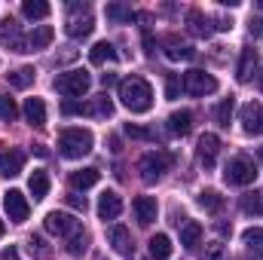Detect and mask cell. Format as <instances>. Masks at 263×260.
I'll list each match as a JSON object with an SVG mask.
<instances>
[{
  "mask_svg": "<svg viewBox=\"0 0 263 260\" xmlns=\"http://www.w3.org/2000/svg\"><path fill=\"white\" fill-rule=\"evenodd\" d=\"M254 178H257V165L251 156H233L223 165V181L230 187H248V184H254Z\"/></svg>",
  "mask_w": 263,
  "mask_h": 260,
  "instance_id": "3",
  "label": "cell"
},
{
  "mask_svg": "<svg viewBox=\"0 0 263 260\" xmlns=\"http://www.w3.org/2000/svg\"><path fill=\"white\" fill-rule=\"evenodd\" d=\"M62 114H65V117H80V114H89V107H86L83 101L67 98V101H62Z\"/></svg>",
  "mask_w": 263,
  "mask_h": 260,
  "instance_id": "39",
  "label": "cell"
},
{
  "mask_svg": "<svg viewBox=\"0 0 263 260\" xmlns=\"http://www.w3.org/2000/svg\"><path fill=\"white\" fill-rule=\"evenodd\" d=\"M260 159H263V150H260Z\"/></svg>",
  "mask_w": 263,
  "mask_h": 260,
  "instance_id": "49",
  "label": "cell"
},
{
  "mask_svg": "<svg viewBox=\"0 0 263 260\" xmlns=\"http://www.w3.org/2000/svg\"><path fill=\"white\" fill-rule=\"evenodd\" d=\"M67 202H70V205H73V208H80V211H86V199H83V196H67Z\"/></svg>",
  "mask_w": 263,
  "mask_h": 260,
  "instance_id": "43",
  "label": "cell"
},
{
  "mask_svg": "<svg viewBox=\"0 0 263 260\" xmlns=\"http://www.w3.org/2000/svg\"><path fill=\"white\" fill-rule=\"evenodd\" d=\"M86 107H89V114H92V117H110V114H114V101H110L107 95L92 98V104H86Z\"/></svg>",
  "mask_w": 263,
  "mask_h": 260,
  "instance_id": "32",
  "label": "cell"
},
{
  "mask_svg": "<svg viewBox=\"0 0 263 260\" xmlns=\"http://www.w3.org/2000/svg\"><path fill=\"white\" fill-rule=\"evenodd\" d=\"M257 83H260V89H263V70H260V73H257Z\"/></svg>",
  "mask_w": 263,
  "mask_h": 260,
  "instance_id": "47",
  "label": "cell"
},
{
  "mask_svg": "<svg viewBox=\"0 0 263 260\" xmlns=\"http://www.w3.org/2000/svg\"><path fill=\"white\" fill-rule=\"evenodd\" d=\"M165 98H178V80L168 77V86H165Z\"/></svg>",
  "mask_w": 263,
  "mask_h": 260,
  "instance_id": "42",
  "label": "cell"
},
{
  "mask_svg": "<svg viewBox=\"0 0 263 260\" xmlns=\"http://www.w3.org/2000/svg\"><path fill=\"white\" fill-rule=\"evenodd\" d=\"M86 248H89V236H86V230L80 227L73 236H67V251H70V254H86Z\"/></svg>",
  "mask_w": 263,
  "mask_h": 260,
  "instance_id": "33",
  "label": "cell"
},
{
  "mask_svg": "<svg viewBox=\"0 0 263 260\" xmlns=\"http://www.w3.org/2000/svg\"><path fill=\"white\" fill-rule=\"evenodd\" d=\"M132 211H135V217H138L141 227H150V224L156 220V214H159V205H156L153 196H138V199L132 202Z\"/></svg>",
  "mask_w": 263,
  "mask_h": 260,
  "instance_id": "12",
  "label": "cell"
},
{
  "mask_svg": "<svg viewBox=\"0 0 263 260\" xmlns=\"http://www.w3.org/2000/svg\"><path fill=\"white\" fill-rule=\"evenodd\" d=\"M165 46H168V49H165V55H168L172 62H193V59H196V49L181 46L175 37H168V40H165Z\"/></svg>",
  "mask_w": 263,
  "mask_h": 260,
  "instance_id": "25",
  "label": "cell"
},
{
  "mask_svg": "<svg viewBox=\"0 0 263 260\" xmlns=\"http://www.w3.org/2000/svg\"><path fill=\"white\" fill-rule=\"evenodd\" d=\"M107 242L114 245L117 254H132V233L126 227H120V224L110 227V230H107Z\"/></svg>",
  "mask_w": 263,
  "mask_h": 260,
  "instance_id": "18",
  "label": "cell"
},
{
  "mask_svg": "<svg viewBox=\"0 0 263 260\" xmlns=\"http://www.w3.org/2000/svg\"><path fill=\"white\" fill-rule=\"evenodd\" d=\"M223 257H227V248H223L220 242H208L199 260H223Z\"/></svg>",
  "mask_w": 263,
  "mask_h": 260,
  "instance_id": "38",
  "label": "cell"
},
{
  "mask_svg": "<svg viewBox=\"0 0 263 260\" xmlns=\"http://www.w3.org/2000/svg\"><path fill=\"white\" fill-rule=\"evenodd\" d=\"M107 18H114V22H132L135 12H132L129 6H123V3H110L107 6Z\"/></svg>",
  "mask_w": 263,
  "mask_h": 260,
  "instance_id": "36",
  "label": "cell"
},
{
  "mask_svg": "<svg viewBox=\"0 0 263 260\" xmlns=\"http://www.w3.org/2000/svg\"><path fill=\"white\" fill-rule=\"evenodd\" d=\"M190 129H193V114L190 110H175L172 117H168V132L172 135H190Z\"/></svg>",
  "mask_w": 263,
  "mask_h": 260,
  "instance_id": "20",
  "label": "cell"
},
{
  "mask_svg": "<svg viewBox=\"0 0 263 260\" xmlns=\"http://www.w3.org/2000/svg\"><path fill=\"white\" fill-rule=\"evenodd\" d=\"M248 31H251V37H263V18H251Z\"/></svg>",
  "mask_w": 263,
  "mask_h": 260,
  "instance_id": "41",
  "label": "cell"
},
{
  "mask_svg": "<svg viewBox=\"0 0 263 260\" xmlns=\"http://www.w3.org/2000/svg\"><path fill=\"white\" fill-rule=\"evenodd\" d=\"M92 132L89 129H62L59 132V153L67 159H83L86 153H92Z\"/></svg>",
  "mask_w": 263,
  "mask_h": 260,
  "instance_id": "2",
  "label": "cell"
},
{
  "mask_svg": "<svg viewBox=\"0 0 263 260\" xmlns=\"http://www.w3.org/2000/svg\"><path fill=\"white\" fill-rule=\"evenodd\" d=\"M89 86H92V77L86 73V70H65V73H59L55 77V89L67 95V98H80V95H86L89 92Z\"/></svg>",
  "mask_w": 263,
  "mask_h": 260,
  "instance_id": "5",
  "label": "cell"
},
{
  "mask_svg": "<svg viewBox=\"0 0 263 260\" xmlns=\"http://www.w3.org/2000/svg\"><path fill=\"white\" fill-rule=\"evenodd\" d=\"M6 80H9L12 89H28V86L34 83V67H18V70L6 73Z\"/></svg>",
  "mask_w": 263,
  "mask_h": 260,
  "instance_id": "30",
  "label": "cell"
},
{
  "mask_svg": "<svg viewBox=\"0 0 263 260\" xmlns=\"http://www.w3.org/2000/svg\"><path fill=\"white\" fill-rule=\"evenodd\" d=\"M0 260H22V257H18V251L9 245V248H3V251H0Z\"/></svg>",
  "mask_w": 263,
  "mask_h": 260,
  "instance_id": "44",
  "label": "cell"
},
{
  "mask_svg": "<svg viewBox=\"0 0 263 260\" xmlns=\"http://www.w3.org/2000/svg\"><path fill=\"white\" fill-rule=\"evenodd\" d=\"M22 12H25V18L40 22V18L49 15V3H43V0H25V3H22Z\"/></svg>",
  "mask_w": 263,
  "mask_h": 260,
  "instance_id": "29",
  "label": "cell"
},
{
  "mask_svg": "<svg viewBox=\"0 0 263 260\" xmlns=\"http://www.w3.org/2000/svg\"><path fill=\"white\" fill-rule=\"evenodd\" d=\"M34 153H37V156H46V153H49V150H46V147H43V144H34Z\"/></svg>",
  "mask_w": 263,
  "mask_h": 260,
  "instance_id": "46",
  "label": "cell"
},
{
  "mask_svg": "<svg viewBox=\"0 0 263 260\" xmlns=\"http://www.w3.org/2000/svg\"><path fill=\"white\" fill-rule=\"evenodd\" d=\"M168 165H172V156H168L165 150H150V153L141 156L138 172H141V178H144L147 184H156V181L168 172Z\"/></svg>",
  "mask_w": 263,
  "mask_h": 260,
  "instance_id": "4",
  "label": "cell"
},
{
  "mask_svg": "<svg viewBox=\"0 0 263 260\" xmlns=\"http://www.w3.org/2000/svg\"><path fill=\"white\" fill-rule=\"evenodd\" d=\"M52 37H55V31H52L49 25H37V28L31 31V37H28L31 52H34V49H46V46L52 43Z\"/></svg>",
  "mask_w": 263,
  "mask_h": 260,
  "instance_id": "22",
  "label": "cell"
},
{
  "mask_svg": "<svg viewBox=\"0 0 263 260\" xmlns=\"http://www.w3.org/2000/svg\"><path fill=\"white\" fill-rule=\"evenodd\" d=\"M101 86H104V89L117 86V73H101Z\"/></svg>",
  "mask_w": 263,
  "mask_h": 260,
  "instance_id": "45",
  "label": "cell"
},
{
  "mask_svg": "<svg viewBox=\"0 0 263 260\" xmlns=\"http://www.w3.org/2000/svg\"><path fill=\"white\" fill-rule=\"evenodd\" d=\"M0 43H3L6 49H12V52H31V46H28V40L22 37V28H18V22H15L12 15L0 18Z\"/></svg>",
  "mask_w": 263,
  "mask_h": 260,
  "instance_id": "8",
  "label": "cell"
},
{
  "mask_svg": "<svg viewBox=\"0 0 263 260\" xmlns=\"http://www.w3.org/2000/svg\"><path fill=\"white\" fill-rule=\"evenodd\" d=\"M199 208H205V211H211V214H217L220 208H223V196L217 193V190H202V193L196 196Z\"/></svg>",
  "mask_w": 263,
  "mask_h": 260,
  "instance_id": "28",
  "label": "cell"
},
{
  "mask_svg": "<svg viewBox=\"0 0 263 260\" xmlns=\"http://www.w3.org/2000/svg\"><path fill=\"white\" fill-rule=\"evenodd\" d=\"M242 211L245 214H263V190L242 196Z\"/></svg>",
  "mask_w": 263,
  "mask_h": 260,
  "instance_id": "34",
  "label": "cell"
},
{
  "mask_svg": "<svg viewBox=\"0 0 263 260\" xmlns=\"http://www.w3.org/2000/svg\"><path fill=\"white\" fill-rule=\"evenodd\" d=\"M199 239H202V224L187 220V224L181 227V245H184V248H196Z\"/></svg>",
  "mask_w": 263,
  "mask_h": 260,
  "instance_id": "27",
  "label": "cell"
},
{
  "mask_svg": "<svg viewBox=\"0 0 263 260\" xmlns=\"http://www.w3.org/2000/svg\"><path fill=\"white\" fill-rule=\"evenodd\" d=\"M18 117V107H15V101L9 98V95H0V120L3 123H12Z\"/></svg>",
  "mask_w": 263,
  "mask_h": 260,
  "instance_id": "35",
  "label": "cell"
},
{
  "mask_svg": "<svg viewBox=\"0 0 263 260\" xmlns=\"http://www.w3.org/2000/svg\"><path fill=\"white\" fill-rule=\"evenodd\" d=\"M150 257L153 260H168L172 257V239L165 233H156L150 239Z\"/></svg>",
  "mask_w": 263,
  "mask_h": 260,
  "instance_id": "23",
  "label": "cell"
},
{
  "mask_svg": "<svg viewBox=\"0 0 263 260\" xmlns=\"http://www.w3.org/2000/svg\"><path fill=\"white\" fill-rule=\"evenodd\" d=\"M233 110H236V101H233V98H223V101L214 107V123H217V126H230Z\"/></svg>",
  "mask_w": 263,
  "mask_h": 260,
  "instance_id": "31",
  "label": "cell"
},
{
  "mask_svg": "<svg viewBox=\"0 0 263 260\" xmlns=\"http://www.w3.org/2000/svg\"><path fill=\"white\" fill-rule=\"evenodd\" d=\"M98 178H101L98 169H80V172L70 175V187H73V190H89V187L98 184Z\"/></svg>",
  "mask_w": 263,
  "mask_h": 260,
  "instance_id": "21",
  "label": "cell"
},
{
  "mask_svg": "<svg viewBox=\"0 0 263 260\" xmlns=\"http://www.w3.org/2000/svg\"><path fill=\"white\" fill-rule=\"evenodd\" d=\"M95 28V18L89 15V3H70V18H67V34L73 40L89 37Z\"/></svg>",
  "mask_w": 263,
  "mask_h": 260,
  "instance_id": "6",
  "label": "cell"
},
{
  "mask_svg": "<svg viewBox=\"0 0 263 260\" xmlns=\"http://www.w3.org/2000/svg\"><path fill=\"white\" fill-rule=\"evenodd\" d=\"M120 55H117V49H114V43H107V40H98L92 49H89V62L92 65H107V62H117Z\"/></svg>",
  "mask_w": 263,
  "mask_h": 260,
  "instance_id": "19",
  "label": "cell"
},
{
  "mask_svg": "<svg viewBox=\"0 0 263 260\" xmlns=\"http://www.w3.org/2000/svg\"><path fill=\"white\" fill-rule=\"evenodd\" d=\"M126 135H129V138H150V132L147 129H138V126H126Z\"/></svg>",
  "mask_w": 263,
  "mask_h": 260,
  "instance_id": "40",
  "label": "cell"
},
{
  "mask_svg": "<svg viewBox=\"0 0 263 260\" xmlns=\"http://www.w3.org/2000/svg\"><path fill=\"white\" fill-rule=\"evenodd\" d=\"M43 227H46V233H52V236H73L77 230H80V220L77 217H70L65 211H49L46 214V220H43Z\"/></svg>",
  "mask_w": 263,
  "mask_h": 260,
  "instance_id": "10",
  "label": "cell"
},
{
  "mask_svg": "<svg viewBox=\"0 0 263 260\" xmlns=\"http://www.w3.org/2000/svg\"><path fill=\"white\" fill-rule=\"evenodd\" d=\"M242 242L248 245V251H251L254 257L263 260V227H248V230L242 233Z\"/></svg>",
  "mask_w": 263,
  "mask_h": 260,
  "instance_id": "24",
  "label": "cell"
},
{
  "mask_svg": "<svg viewBox=\"0 0 263 260\" xmlns=\"http://www.w3.org/2000/svg\"><path fill=\"white\" fill-rule=\"evenodd\" d=\"M239 123L248 135H263V104L257 101H248L242 110H239Z\"/></svg>",
  "mask_w": 263,
  "mask_h": 260,
  "instance_id": "11",
  "label": "cell"
},
{
  "mask_svg": "<svg viewBox=\"0 0 263 260\" xmlns=\"http://www.w3.org/2000/svg\"><path fill=\"white\" fill-rule=\"evenodd\" d=\"M254 73H257V49L245 46L242 49V59H239V67H236V80L239 83H251Z\"/></svg>",
  "mask_w": 263,
  "mask_h": 260,
  "instance_id": "14",
  "label": "cell"
},
{
  "mask_svg": "<svg viewBox=\"0 0 263 260\" xmlns=\"http://www.w3.org/2000/svg\"><path fill=\"white\" fill-rule=\"evenodd\" d=\"M3 208H6V217L12 224H25L28 214H31V202L22 190H6L3 193Z\"/></svg>",
  "mask_w": 263,
  "mask_h": 260,
  "instance_id": "9",
  "label": "cell"
},
{
  "mask_svg": "<svg viewBox=\"0 0 263 260\" xmlns=\"http://www.w3.org/2000/svg\"><path fill=\"white\" fill-rule=\"evenodd\" d=\"M120 101L132 114H147L153 104V86L144 77H129L120 83Z\"/></svg>",
  "mask_w": 263,
  "mask_h": 260,
  "instance_id": "1",
  "label": "cell"
},
{
  "mask_svg": "<svg viewBox=\"0 0 263 260\" xmlns=\"http://www.w3.org/2000/svg\"><path fill=\"white\" fill-rule=\"evenodd\" d=\"M187 18H190V31H193V34H199V37H205V34H208V18H205L199 9H193Z\"/></svg>",
  "mask_w": 263,
  "mask_h": 260,
  "instance_id": "37",
  "label": "cell"
},
{
  "mask_svg": "<svg viewBox=\"0 0 263 260\" xmlns=\"http://www.w3.org/2000/svg\"><path fill=\"white\" fill-rule=\"evenodd\" d=\"M217 150H220V138H217V135H211V132H205V135L199 138V159H202V165H205V169H211V165H214Z\"/></svg>",
  "mask_w": 263,
  "mask_h": 260,
  "instance_id": "16",
  "label": "cell"
},
{
  "mask_svg": "<svg viewBox=\"0 0 263 260\" xmlns=\"http://www.w3.org/2000/svg\"><path fill=\"white\" fill-rule=\"evenodd\" d=\"M0 236H3V220H0Z\"/></svg>",
  "mask_w": 263,
  "mask_h": 260,
  "instance_id": "48",
  "label": "cell"
},
{
  "mask_svg": "<svg viewBox=\"0 0 263 260\" xmlns=\"http://www.w3.org/2000/svg\"><path fill=\"white\" fill-rule=\"evenodd\" d=\"M181 86H184L187 95H196V98L217 92V80H214L211 73H205V70H187L184 80H181Z\"/></svg>",
  "mask_w": 263,
  "mask_h": 260,
  "instance_id": "7",
  "label": "cell"
},
{
  "mask_svg": "<svg viewBox=\"0 0 263 260\" xmlns=\"http://www.w3.org/2000/svg\"><path fill=\"white\" fill-rule=\"evenodd\" d=\"M120 214H123V199H120V193L104 190V193L98 196V217L101 220H117Z\"/></svg>",
  "mask_w": 263,
  "mask_h": 260,
  "instance_id": "13",
  "label": "cell"
},
{
  "mask_svg": "<svg viewBox=\"0 0 263 260\" xmlns=\"http://www.w3.org/2000/svg\"><path fill=\"white\" fill-rule=\"evenodd\" d=\"M28 190H31V196L40 202V199H46V193H49V175L46 172H34L31 178H28Z\"/></svg>",
  "mask_w": 263,
  "mask_h": 260,
  "instance_id": "26",
  "label": "cell"
},
{
  "mask_svg": "<svg viewBox=\"0 0 263 260\" xmlns=\"http://www.w3.org/2000/svg\"><path fill=\"white\" fill-rule=\"evenodd\" d=\"M25 120L31 123V126H37V129H43L46 126V104H43V98H25Z\"/></svg>",
  "mask_w": 263,
  "mask_h": 260,
  "instance_id": "17",
  "label": "cell"
},
{
  "mask_svg": "<svg viewBox=\"0 0 263 260\" xmlns=\"http://www.w3.org/2000/svg\"><path fill=\"white\" fill-rule=\"evenodd\" d=\"M22 169H25V153L22 150L0 153V175L3 178H15V175H22Z\"/></svg>",
  "mask_w": 263,
  "mask_h": 260,
  "instance_id": "15",
  "label": "cell"
}]
</instances>
